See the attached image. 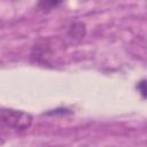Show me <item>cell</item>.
<instances>
[{
  "label": "cell",
  "mask_w": 147,
  "mask_h": 147,
  "mask_svg": "<svg viewBox=\"0 0 147 147\" xmlns=\"http://www.w3.org/2000/svg\"><path fill=\"white\" fill-rule=\"evenodd\" d=\"M138 88H140V91H141V94H142V96L145 98L146 96V88H145V80H141L139 84H138Z\"/></svg>",
  "instance_id": "4"
},
{
  "label": "cell",
  "mask_w": 147,
  "mask_h": 147,
  "mask_svg": "<svg viewBox=\"0 0 147 147\" xmlns=\"http://www.w3.org/2000/svg\"><path fill=\"white\" fill-rule=\"evenodd\" d=\"M0 122L16 131H25L32 124V116L22 110L0 109Z\"/></svg>",
  "instance_id": "1"
},
{
  "label": "cell",
  "mask_w": 147,
  "mask_h": 147,
  "mask_svg": "<svg viewBox=\"0 0 147 147\" xmlns=\"http://www.w3.org/2000/svg\"><path fill=\"white\" fill-rule=\"evenodd\" d=\"M47 147H53V146H47Z\"/></svg>",
  "instance_id": "5"
},
{
  "label": "cell",
  "mask_w": 147,
  "mask_h": 147,
  "mask_svg": "<svg viewBox=\"0 0 147 147\" xmlns=\"http://www.w3.org/2000/svg\"><path fill=\"white\" fill-rule=\"evenodd\" d=\"M61 2H56V1H46V2H40L39 3V6L41 7V9H44V10H49V9H52L53 7H56L57 5H60Z\"/></svg>",
  "instance_id": "3"
},
{
  "label": "cell",
  "mask_w": 147,
  "mask_h": 147,
  "mask_svg": "<svg viewBox=\"0 0 147 147\" xmlns=\"http://www.w3.org/2000/svg\"><path fill=\"white\" fill-rule=\"evenodd\" d=\"M68 36L74 40H80L82 38H84V36H85V26H84V24L79 23V22L72 23L70 25V28H69Z\"/></svg>",
  "instance_id": "2"
}]
</instances>
